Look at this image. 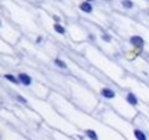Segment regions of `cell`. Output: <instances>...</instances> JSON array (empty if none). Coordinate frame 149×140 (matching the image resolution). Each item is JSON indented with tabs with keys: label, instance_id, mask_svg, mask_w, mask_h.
Returning <instances> with one entry per match:
<instances>
[{
	"label": "cell",
	"instance_id": "6da1fadb",
	"mask_svg": "<svg viewBox=\"0 0 149 140\" xmlns=\"http://www.w3.org/2000/svg\"><path fill=\"white\" fill-rule=\"evenodd\" d=\"M129 44L135 48V49L142 51V49L145 48V44H146V42H145V38H143V36H141V35H132V36L129 38Z\"/></svg>",
	"mask_w": 149,
	"mask_h": 140
},
{
	"label": "cell",
	"instance_id": "7a4b0ae2",
	"mask_svg": "<svg viewBox=\"0 0 149 140\" xmlns=\"http://www.w3.org/2000/svg\"><path fill=\"white\" fill-rule=\"evenodd\" d=\"M16 77H17V80H19V84H22V85H25V87H31V85L33 84L32 77H31L29 74H26V72H19Z\"/></svg>",
	"mask_w": 149,
	"mask_h": 140
},
{
	"label": "cell",
	"instance_id": "3957f363",
	"mask_svg": "<svg viewBox=\"0 0 149 140\" xmlns=\"http://www.w3.org/2000/svg\"><path fill=\"white\" fill-rule=\"evenodd\" d=\"M100 95H101L103 98H106V100H114V98L117 97L116 91H114L113 88H110V87H103V88L100 90Z\"/></svg>",
	"mask_w": 149,
	"mask_h": 140
},
{
	"label": "cell",
	"instance_id": "277c9868",
	"mask_svg": "<svg viewBox=\"0 0 149 140\" xmlns=\"http://www.w3.org/2000/svg\"><path fill=\"white\" fill-rule=\"evenodd\" d=\"M78 9L83 12V13H87V15H91L94 12V6L91 1H81L78 4Z\"/></svg>",
	"mask_w": 149,
	"mask_h": 140
},
{
	"label": "cell",
	"instance_id": "5b68a950",
	"mask_svg": "<svg viewBox=\"0 0 149 140\" xmlns=\"http://www.w3.org/2000/svg\"><path fill=\"white\" fill-rule=\"evenodd\" d=\"M125 100H126V103H127L129 105H132V107H138V105H139V98H138V95L135 93H132V91H129V93L126 94Z\"/></svg>",
	"mask_w": 149,
	"mask_h": 140
},
{
	"label": "cell",
	"instance_id": "8992f818",
	"mask_svg": "<svg viewBox=\"0 0 149 140\" xmlns=\"http://www.w3.org/2000/svg\"><path fill=\"white\" fill-rule=\"evenodd\" d=\"M133 136H135L136 140H149L148 136H146V133H145L143 130H141V129H135V130H133Z\"/></svg>",
	"mask_w": 149,
	"mask_h": 140
},
{
	"label": "cell",
	"instance_id": "52a82bcc",
	"mask_svg": "<svg viewBox=\"0 0 149 140\" xmlns=\"http://www.w3.org/2000/svg\"><path fill=\"white\" fill-rule=\"evenodd\" d=\"M3 78H4L6 81H9V82L15 84V85H19V80H17V77H16V75H13V74H10V72L3 74Z\"/></svg>",
	"mask_w": 149,
	"mask_h": 140
},
{
	"label": "cell",
	"instance_id": "ba28073f",
	"mask_svg": "<svg viewBox=\"0 0 149 140\" xmlns=\"http://www.w3.org/2000/svg\"><path fill=\"white\" fill-rule=\"evenodd\" d=\"M84 134H86V137L90 140H99V134H97V132L96 130H93V129H86L84 130Z\"/></svg>",
	"mask_w": 149,
	"mask_h": 140
},
{
	"label": "cell",
	"instance_id": "9c48e42d",
	"mask_svg": "<svg viewBox=\"0 0 149 140\" xmlns=\"http://www.w3.org/2000/svg\"><path fill=\"white\" fill-rule=\"evenodd\" d=\"M54 65L56 68H59V69H68V64L64 59H61V58H55L54 59Z\"/></svg>",
	"mask_w": 149,
	"mask_h": 140
},
{
	"label": "cell",
	"instance_id": "30bf717a",
	"mask_svg": "<svg viewBox=\"0 0 149 140\" xmlns=\"http://www.w3.org/2000/svg\"><path fill=\"white\" fill-rule=\"evenodd\" d=\"M54 30H55L56 33L62 35V36H64V35L67 33V29H65V28H64V26H62L61 23H54Z\"/></svg>",
	"mask_w": 149,
	"mask_h": 140
},
{
	"label": "cell",
	"instance_id": "8fae6325",
	"mask_svg": "<svg viewBox=\"0 0 149 140\" xmlns=\"http://www.w3.org/2000/svg\"><path fill=\"white\" fill-rule=\"evenodd\" d=\"M122 7L126 9V10H130V9L135 7V1H132V0H123L122 1Z\"/></svg>",
	"mask_w": 149,
	"mask_h": 140
},
{
	"label": "cell",
	"instance_id": "7c38bea8",
	"mask_svg": "<svg viewBox=\"0 0 149 140\" xmlns=\"http://www.w3.org/2000/svg\"><path fill=\"white\" fill-rule=\"evenodd\" d=\"M101 41L103 42H106V44H110L111 42V35L110 33H107V32H101Z\"/></svg>",
	"mask_w": 149,
	"mask_h": 140
},
{
	"label": "cell",
	"instance_id": "4fadbf2b",
	"mask_svg": "<svg viewBox=\"0 0 149 140\" xmlns=\"http://www.w3.org/2000/svg\"><path fill=\"white\" fill-rule=\"evenodd\" d=\"M15 100H16V101H19L20 104H25V105L28 104V100H26L23 95H20V94H16V95H15Z\"/></svg>",
	"mask_w": 149,
	"mask_h": 140
},
{
	"label": "cell",
	"instance_id": "5bb4252c",
	"mask_svg": "<svg viewBox=\"0 0 149 140\" xmlns=\"http://www.w3.org/2000/svg\"><path fill=\"white\" fill-rule=\"evenodd\" d=\"M52 19L55 20V23H59V22H61V17H59V16H56V15H54V16H52Z\"/></svg>",
	"mask_w": 149,
	"mask_h": 140
},
{
	"label": "cell",
	"instance_id": "9a60e30c",
	"mask_svg": "<svg viewBox=\"0 0 149 140\" xmlns=\"http://www.w3.org/2000/svg\"><path fill=\"white\" fill-rule=\"evenodd\" d=\"M44 42V36L42 35H39L38 38H36V44H42Z\"/></svg>",
	"mask_w": 149,
	"mask_h": 140
},
{
	"label": "cell",
	"instance_id": "2e32d148",
	"mask_svg": "<svg viewBox=\"0 0 149 140\" xmlns=\"http://www.w3.org/2000/svg\"><path fill=\"white\" fill-rule=\"evenodd\" d=\"M88 39H90V41H94V35L90 33V35H88Z\"/></svg>",
	"mask_w": 149,
	"mask_h": 140
},
{
	"label": "cell",
	"instance_id": "e0dca14e",
	"mask_svg": "<svg viewBox=\"0 0 149 140\" xmlns=\"http://www.w3.org/2000/svg\"><path fill=\"white\" fill-rule=\"evenodd\" d=\"M1 25H3V23H1V19H0V28H1Z\"/></svg>",
	"mask_w": 149,
	"mask_h": 140
},
{
	"label": "cell",
	"instance_id": "ac0fdd59",
	"mask_svg": "<svg viewBox=\"0 0 149 140\" xmlns=\"http://www.w3.org/2000/svg\"><path fill=\"white\" fill-rule=\"evenodd\" d=\"M0 139H1V136H0Z\"/></svg>",
	"mask_w": 149,
	"mask_h": 140
}]
</instances>
